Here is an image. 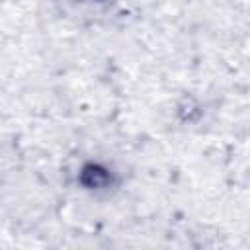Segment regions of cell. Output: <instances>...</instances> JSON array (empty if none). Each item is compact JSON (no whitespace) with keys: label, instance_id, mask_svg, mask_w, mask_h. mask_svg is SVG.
<instances>
[{"label":"cell","instance_id":"obj_1","mask_svg":"<svg viewBox=\"0 0 250 250\" xmlns=\"http://www.w3.org/2000/svg\"><path fill=\"white\" fill-rule=\"evenodd\" d=\"M78 182L88 189H100V188H105L111 184V172L107 168H104L102 164L90 162L80 170Z\"/></svg>","mask_w":250,"mask_h":250}]
</instances>
